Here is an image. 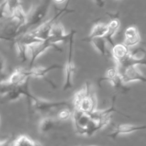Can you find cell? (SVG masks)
<instances>
[{
    "mask_svg": "<svg viewBox=\"0 0 146 146\" xmlns=\"http://www.w3.org/2000/svg\"><path fill=\"white\" fill-rule=\"evenodd\" d=\"M0 1H1V0H0Z\"/></svg>",
    "mask_w": 146,
    "mask_h": 146,
    "instance_id": "484cf974",
    "label": "cell"
},
{
    "mask_svg": "<svg viewBox=\"0 0 146 146\" xmlns=\"http://www.w3.org/2000/svg\"><path fill=\"white\" fill-rule=\"evenodd\" d=\"M9 75V74H7L5 58L3 56L0 55V84L7 79Z\"/></svg>",
    "mask_w": 146,
    "mask_h": 146,
    "instance_id": "ffe728a7",
    "label": "cell"
},
{
    "mask_svg": "<svg viewBox=\"0 0 146 146\" xmlns=\"http://www.w3.org/2000/svg\"><path fill=\"white\" fill-rule=\"evenodd\" d=\"M111 54L115 64H118L128 56L129 48H128L123 43L115 44L111 49Z\"/></svg>",
    "mask_w": 146,
    "mask_h": 146,
    "instance_id": "5bb4252c",
    "label": "cell"
},
{
    "mask_svg": "<svg viewBox=\"0 0 146 146\" xmlns=\"http://www.w3.org/2000/svg\"><path fill=\"white\" fill-rule=\"evenodd\" d=\"M72 117V111L71 108H64L60 110L57 114V119L59 121H67Z\"/></svg>",
    "mask_w": 146,
    "mask_h": 146,
    "instance_id": "7402d4cb",
    "label": "cell"
},
{
    "mask_svg": "<svg viewBox=\"0 0 146 146\" xmlns=\"http://www.w3.org/2000/svg\"><path fill=\"white\" fill-rule=\"evenodd\" d=\"M124 36L125 41L123 44L129 48H134L141 42V37L139 31L135 26L128 27L124 33Z\"/></svg>",
    "mask_w": 146,
    "mask_h": 146,
    "instance_id": "7c38bea8",
    "label": "cell"
},
{
    "mask_svg": "<svg viewBox=\"0 0 146 146\" xmlns=\"http://www.w3.org/2000/svg\"><path fill=\"white\" fill-rule=\"evenodd\" d=\"M4 1H5L7 8L8 9L10 17L16 9L21 7V0H4Z\"/></svg>",
    "mask_w": 146,
    "mask_h": 146,
    "instance_id": "44dd1931",
    "label": "cell"
},
{
    "mask_svg": "<svg viewBox=\"0 0 146 146\" xmlns=\"http://www.w3.org/2000/svg\"><path fill=\"white\" fill-rule=\"evenodd\" d=\"M94 1L96 4V5L98 6L99 7H103L105 5V1H104V0H94Z\"/></svg>",
    "mask_w": 146,
    "mask_h": 146,
    "instance_id": "603a6c76",
    "label": "cell"
},
{
    "mask_svg": "<svg viewBox=\"0 0 146 146\" xmlns=\"http://www.w3.org/2000/svg\"><path fill=\"white\" fill-rule=\"evenodd\" d=\"M58 122L56 120L51 117H45L41 118L38 123V131L41 133L46 134L54 131L58 127Z\"/></svg>",
    "mask_w": 146,
    "mask_h": 146,
    "instance_id": "2e32d148",
    "label": "cell"
},
{
    "mask_svg": "<svg viewBox=\"0 0 146 146\" xmlns=\"http://www.w3.org/2000/svg\"><path fill=\"white\" fill-rule=\"evenodd\" d=\"M63 66L59 64H52L51 66L46 67H36V68H31L28 69L29 71V77H34V78H44L46 82L49 85H51L52 86H54V84L51 82V81H48L46 78V76L51 71H54V70L57 69H62Z\"/></svg>",
    "mask_w": 146,
    "mask_h": 146,
    "instance_id": "8fae6325",
    "label": "cell"
},
{
    "mask_svg": "<svg viewBox=\"0 0 146 146\" xmlns=\"http://www.w3.org/2000/svg\"><path fill=\"white\" fill-rule=\"evenodd\" d=\"M90 42L93 44L94 48L101 55L104 56L107 55V44H108L104 37L93 38L92 40L90 41Z\"/></svg>",
    "mask_w": 146,
    "mask_h": 146,
    "instance_id": "ac0fdd59",
    "label": "cell"
},
{
    "mask_svg": "<svg viewBox=\"0 0 146 146\" xmlns=\"http://www.w3.org/2000/svg\"><path fill=\"white\" fill-rule=\"evenodd\" d=\"M29 100L31 102L33 108L36 112L40 113H48L53 110L62 109L64 108H71V104L68 101H49L46 100H43L41 98H37L32 94L28 97Z\"/></svg>",
    "mask_w": 146,
    "mask_h": 146,
    "instance_id": "3957f363",
    "label": "cell"
},
{
    "mask_svg": "<svg viewBox=\"0 0 146 146\" xmlns=\"http://www.w3.org/2000/svg\"><path fill=\"white\" fill-rule=\"evenodd\" d=\"M29 78L28 69L17 68L10 74L7 79L1 84L8 86H19L24 84Z\"/></svg>",
    "mask_w": 146,
    "mask_h": 146,
    "instance_id": "ba28073f",
    "label": "cell"
},
{
    "mask_svg": "<svg viewBox=\"0 0 146 146\" xmlns=\"http://www.w3.org/2000/svg\"><path fill=\"white\" fill-rule=\"evenodd\" d=\"M118 71L121 76V81L124 85L131 82H135V81L143 83L146 81L145 76L138 69L136 66L128 67L125 69L121 70V71L118 70Z\"/></svg>",
    "mask_w": 146,
    "mask_h": 146,
    "instance_id": "52a82bcc",
    "label": "cell"
},
{
    "mask_svg": "<svg viewBox=\"0 0 146 146\" xmlns=\"http://www.w3.org/2000/svg\"><path fill=\"white\" fill-rule=\"evenodd\" d=\"M12 146H41V145L27 135H20L13 141Z\"/></svg>",
    "mask_w": 146,
    "mask_h": 146,
    "instance_id": "d6986e66",
    "label": "cell"
},
{
    "mask_svg": "<svg viewBox=\"0 0 146 146\" xmlns=\"http://www.w3.org/2000/svg\"><path fill=\"white\" fill-rule=\"evenodd\" d=\"M54 1H55L56 3H58V4H61V3L64 2V1H66V0H54Z\"/></svg>",
    "mask_w": 146,
    "mask_h": 146,
    "instance_id": "d4e9b609",
    "label": "cell"
},
{
    "mask_svg": "<svg viewBox=\"0 0 146 146\" xmlns=\"http://www.w3.org/2000/svg\"><path fill=\"white\" fill-rule=\"evenodd\" d=\"M107 24H103V23H98L93 27L91 34L87 38H84V41H89L93 38H100V37H104L107 32Z\"/></svg>",
    "mask_w": 146,
    "mask_h": 146,
    "instance_id": "e0dca14e",
    "label": "cell"
},
{
    "mask_svg": "<svg viewBox=\"0 0 146 146\" xmlns=\"http://www.w3.org/2000/svg\"><path fill=\"white\" fill-rule=\"evenodd\" d=\"M146 128L145 125H135L131 124H121L115 127L113 131L108 134V136L112 139H115L118 136L121 135H126V134L132 133L139 131H143Z\"/></svg>",
    "mask_w": 146,
    "mask_h": 146,
    "instance_id": "4fadbf2b",
    "label": "cell"
},
{
    "mask_svg": "<svg viewBox=\"0 0 146 146\" xmlns=\"http://www.w3.org/2000/svg\"><path fill=\"white\" fill-rule=\"evenodd\" d=\"M70 35H71V32H66L62 24L56 22L53 25L47 39H48V41L51 44L56 46V44L58 43L68 41L70 38Z\"/></svg>",
    "mask_w": 146,
    "mask_h": 146,
    "instance_id": "30bf717a",
    "label": "cell"
},
{
    "mask_svg": "<svg viewBox=\"0 0 146 146\" xmlns=\"http://www.w3.org/2000/svg\"><path fill=\"white\" fill-rule=\"evenodd\" d=\"M120 26H121V23L118 19H112L107 24L108 29H107V32L104 36V38L106 41L107 44H110L111 47L115 45L113 38L119 29Z\"/></svg>",
    "mask_w": 146,
    "mask_h": 146,
    "instance_id": "9a60e30c",
    "label": "cell"
},
{
    "mask_svg": "<svg viewBox=\"0 0 146 146\" xmlns=\"http://www.w3.org/2000/svg\"><path fill=\"white\" fill-rule=\"evenodd\" d=\"M51 0H45L35 8L32 9L27 14V24L24 29V33L29 31L30 29L36 28L44 22L50 8Z\"/></svg>",
    "mask_w": 146,
    "mask_h": 146,
    "instance_id": "7a4b0ae2",
    "label": "cell"
},
{
    "mask_svg": "<svg viewBox=\"0 0 146 146\" xmlns=\"http://www.w3.org/2000/svg\"><path fill=\"white\" fill-rule=\"evenodd\" d=\"M115 98L116 96H114L112 99V104H111V106L109 108H108L107 109L101 110V111H98L96 110L94 112H93L92 113L89 114V117L91 118V119L93 121L96 123H103L105 125H108V123L111 121V116H112L113 114L114 113H120L121 115H124V116L129 117L128 115H126L125 114L119 112L118 110H117L115 107Z\"/></svg>",
    "mask_w": 146,
    "mask_h": 146,
    "instance_id": "5b68a950",
    "label": "cell"
},
{
    "mask_svg": "<svg viewBox=\"0 0 146 146\" xmlns=\"http://www.w3.org/2000/svg\"><path fill=\"white\" fill-rule=\"evenodd\" d=\"M72 106L74 109L88 115L96 111L97 98L89 83H86L84 88L76 93Z\"/></svg>",
    "mask_w": 146,
    "mask_h": 146,
    "instance_id": "6da1fadb",
    "label": "cell"
},
{
    "mask_svg": "<svg viewBox=\"0 0 146 146\" xmlns=\"http://www.w3.org/2000/svg\"><path fill=\"white\" fill-rule=\"evenodd\" d=\"M76 31L72 30L71 31V35L68 39V58H67L66 63L64 66V83L63 90L66 91L70 89L74 86V75L75 72V65H74V61H73V47H74V36H75Z\"/></svg>",
    "mask_w": 146,
    "mask_h": 146,
    "instance_id": "277c9868",
    "label": "cell"
},
{
    "mask_svg": "<svg viewBox=\"0 0 146 146\" xmlns=\"http://www.w3.org/2000/svg\"><path fill=\"white\" fill-rule=\"evenodd\" d=\"M72 119L74 121V127L77 134L81 135H85L87 128L88 126L91 118L88 114L74 109L72 111Z\"/></svg>",
    "mask_w": 146,
    "mask_h": 146,
    "instance_id": "9c48e42d",
    "label": "cell"
},
{
    "mask_svg": "<svg viewBox=\"0 0 146 146\" xmlns=\"http://www.w3.org/2000/svg\"><path fill=\"white\" fill-rule=\"evenodd\" d=\"M70 1H71V0H67V1H66V4L65 7H64V9H68V4H69Z\"/></svg>",
    "mask_w": 146,
    "mask_h": 146,
    "instance_id": "cb8c5ba5",
    "label": "cell"
},
{
    "mask_svg": "<svg viewBox=\"0 0 146 146\" xmlns=\"http://www.w3.org/2000/svg\"><path fill=\"white\" fill-rule=\"evenodd\" d=\"M50 48H55V49L59 51L60 48L57 46L51 44L48 39L41 41L40 42L32 44L28 47V51L30 54V62H29V68H32L34 62L36 61L37 58L45 52L47 49Z\"/></svg>",
    "mask_w": 146,
    "mask_h": 146,
    "instance_id": "8992f818",
    "label": "cell"
}]
</instances>
